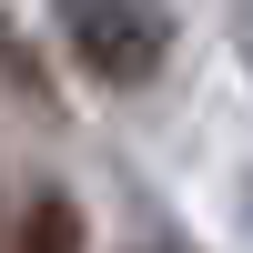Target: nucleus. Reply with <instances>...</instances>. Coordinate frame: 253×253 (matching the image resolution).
<instances>
[{
  "instance_id": "1",
  "label": "nucleus",
  "mask_w": 253,
  "mask_h": 253,
  "mask_svg": "<svg viewBox=\"0 0 253 253\" xmlns=\"http://www.w3.org/2000/svg\"><path fill=\"white\" fill-rule=\"evenodd\" d=\"M61 41H71V61L91 81L132 91V81H152L162 51H172V10H162V0H61Z\"/></svg>"
},
{
  "instance_id": "2",
  "label": "nucleus",
  "mask_w": 253,
  "mask_h": 253,
  "mask_svg": "<svg viewBox=\"0 0 253 253\" xmlns=\"http://www.w3.org/2000/svg\"><path fill=\"white\" fill-rule=\"evenodd\" d=\"M10 253H81V213H71L61 193H41L31 213H20V243H10Z\"/></svg>"
}]
</instances>
